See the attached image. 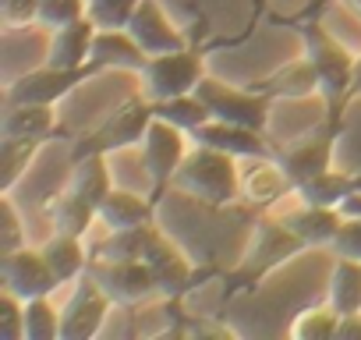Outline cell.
Segmentation results:
<instances>
[{"label": "cell", "instance_id": "obj_1", "mask_svg": "<svg viewBox=\"0 0 361 340\" xmlns=\"http://www.w3.org/2000/svg\"><path fill=\"white\" fill-rule=\"evenodd\" d=\"M173 188L188 192L206 206H231L241 195L238 156L220 152L213 145H195V152H188L180 170L173 174Z\"/></svg>", "mask_w": 361, "mask_h": 340}, {"label": "cell", "instance_id": "obj_2", "mask_svg": "<svg viewBox=\"0 0 361 340\" xmlns=\"http://www.w3.org/2000/svg\"><path fill=\"white\" fill-rule=\"evenodd\" d=\"M298 32L305 43V57L312 61V68L319 75V96L326 103V114H340V107L350 99L357 57L340 40H333L319 22H305Z\"/></svg>", "mask_w": 361, "mask_h": 340}, {"label": "cell", "instance_id": "obj_3", "mask_svg": "<svg viewBox=\"0 0 361 340\" xmlns=\"http://www.w3.org/2000/svg\"><path fill=\"white\" fill-rule=\"evenodd\" d=\"M152 103L145 96H131L124 99L103 124H96L89 135L78 138V145L71 149V159H82V156H92V152H121L128 145H142L145 138V128L152 124Z\"/></svg>", "mask_w": 361, "mask_h": 340}, {"label": "cell", "instance_id": "obj_4", "mask_svg": "<svg viewBox=\"0 0 361 340\" xmlns=\"http://www.w3.org/2000/svg\"><path fill=\"white\" fill-rule=\"evenodd\" d=\"M138 75H142V96L149 103H163V99H173V96L195 92V85L206 78V64H202L199 50L185 47V50H173V54L149 57Z\"/></svg>", "mask_w": 361, "mask_h": 340}, {"label": "cell", "instance_id": "obj_5", "mask_svg": "<svg viewBox=\"0 0 361 340\" xmlns=\"http://www.w3.org/2000/svg\"><path fill=\"white\" fill-rule=\"evenodd\" d=\"M301 248H308L283 220H259L255 224V238L252 248L245 255V262L238 266V273L231 277L234 287H255L266 273H273L276 266H283L287 259H294Z\"/></svg>", "mask_w": 361, "mask_h": 340}, {"label": "cell", "instance_id": "obj_6", "mask_svg": "<svg viewBox=\"0 0 361 340\" xmlns=\"http://www.w3.org/2000/svg\"><path fill=\"white\" fill-rule=\"evenodd\" d=\"M195 96L209 107L213 121H227V124H241L255 131H262L269 121V96H262L259 89H234L206 75L195 85Z\"/></svg>", "mask_w": 361, "mask_h": 340}, {"label": "cell", "instance_id": "obj_7", "mask_svg": "<svg viewBox=\"0 0 361 340\" xmlns=\"http://www.w3.org/2000/svg\"><path fill=\"white\" fill-rule=\"evenodd\" d=\"M188 131L173 128L170 121L163 117H152V124L145 128V138H142V163L152 178V199L163 195V188L173 185V174L180 170L188 156Z\"/></svg>", "mask_w": 361, "mask_h": 340}, {"label": "cell", "instance_id": "obj_8", "mask_svg": "<svg viewBox=\"0 0 361 340\" xmlns=\"http://www.w3.org/2000/svg\"><path fill=\"white\" fill-rule=\"evenodd\" d=\"M85 273L106 291V298L114 305H142V301L159 294L152 266L145 259H121V262L96 259V262H89Z\"/></svg>", "mask_w": 361, "mask_h": 340}, {"label": "cell", "instance_id": "obj_9", "mask_svg": "<svg viewBox=\"0 0 361 340\" xmlns=\"http://www.w3.org/2000/svg\"><path fill=\"white\" fill-rule=\"evenodd\" d=\"M96 71H103L99 64H89V68H54V64H43L39 71H29L22 78H15L4 92V103L15 107V103H43V107H54L57 99H64L75 85H82L85 78H92Z\"/></svg>", "mask_w": 361, "mask_h": 340}, {"label": "cell", "instance_id": "obj_10", "mask_svg": "<svg viewBox=\"0 0 361 340\" xmlns=\"http://www.w3.org/2000/svg\"><path fill=\"white\" fill-rule=\"evenodd\" d=\"M0 280H4V291L18 294L22 301L32 298H50V291L61 284L43 255V248H15L8 255H0Z\"/></svg>", "mask_w": 361, "mask_h": 340}, {"label": "cell", "instance_id": "obj_11", "mask_svg": "<svg viewBox=\"0 0 361 340\" xmlns=\"http://www.w3.org/2000/svg\"><path fill=\"white\" fill-rule=\"evenodd\" d=\"M110 298L106 291L89 277L85 284H78V291L71 294V301L61 312V340H89L99 333L106 312H110Z\"/></svg>", "mask_w": 361, "mask_h": 340}, {"label": "cell", "instance_id": "obj_12", "mask_svg": "<svg viewBox=\"0 0 361 340\" xmlns=\"http://www.w3.org/2000/svg\"><path fill=\"white\" fill-rule=\"evenodd\" d=\"M128 32L135 36V43H138L149 57L173 54V50H185V47H188L185 36H180V32L166 22V15H163V8L156 4V0H142L138 11H135L131 22H128Z\"/></svg>", "mask_w": 361, "mask_h": 340}, {"label": "cell", "instance_id": "obj_13", "mask_svg": "<svg viewBox=\"0 0 361 340\" xmlns=\"http://www.w3.org/2000/svg\"><path fill=\"white\" fill-rule=\"evenodd\" d=\"M96 32H99V25H96L89 15L78 18V22H71V25L54 29V36H50V50H47V64H54V68H68V71H75V68H89V64H92V43H96Z\"/></svg>", "mask_w": 361, "mask_h": 340}, {"label": "cell", "instance_id": "obj_14", "mask_svg": "<svg viewBox=\"0 0 361 340\" xmlns=\"http://www.w3.org/2000/svg\"><path fill=\"white\" fill-rule=\"evenodd\" d=\"M195 145H213L220 152H231L238 159H259L269 156V145L262 138V131L255 128H241V124H227V121H206L202 128L192 131Z\"/></svg>", "mask_w": 361, "mask_h": 340}, {"label": "cell", "instance_id": "obj_15", "mask_svg": "<svg viewBox=\"0 0 361 340\" xmlns=\"http://www.w3.org/2000/svg\"><path fill=\"white\" fill-rule=\"evenodd\" d=\"M276 163L283 166V174L290 178V185L298 188V185L312 181L315 174H322V170H329V163H333V138L329 135L301 138V142L280 149Z\"/></svg>", "mask_w": 361, "mask_h": 340}, {"label": "cell", "instance_id": "obj_16", "mask_svg": "<svg viewBox=\"0 0 361 340\" xmlns=\"http://www.w3.org/2000/svg\"><path fill=\"white\" fill-rule=\"evenodd\" d=\"M145 262L152 266V277H156V287H159V294H163V298L177 301L180 294H188V291H192L195 273H192L188 259L180 255L166 238H159V241L152 245V252L145 255Z\"/></svg>", "mask_w": 361, "mask_h": 340}, {"label": "cell", "instance_id": "obj_17", "mask_svg": "<svg viewBox=\"0 0 361 340\" xmlns=\"http://www.w3.org/2000/svg\"><path fill=\"white\" fill-rule=\"evenodd\" d=\"M252 89H259L269 99H308L319 92V75H315L312 61L301 57V61H290V64L276 68L273 75L252 82Z\"/></svg>", "mask_w": 361, "mask_h": 340}, {"label": "cell", "instance_id": "obj_18", "mask_svg": "<svg viewBox=\"0 0 361 340\" xmlns=\"http://www.w3.org/2000/svg\"><path fill=\"white\" fill-rule=\"evenodd\" d=\"M287 192H294L290 178L283 174V166L269 156L252 159V166L241 174V195L252 206H273L276 199H283Z\"/></svg>", "mask_w": 361, "mask_h": 340}, {"label": "cell", "instance_id": "obj_19", "mask_svg": "<svg viewBox=\"0 0 361 340\" xmlns=\"http://www.w3.org/2000/svg\"><path fill=\"white\" fill-rule=\"evenodd\" d=\"M149 54L135 43L128 29H99L92 43V64L117 68V71H142Z\"/></svg>", "mask_w": 361, "mask_h": 340}, {"label": "cell", "instance_id": "obj_20", "mask_svg": "<svg viewBox=\"0 0 361 340\" xmlns=\"http://www.w3.org/2000/svg\"><path fill=\"white\" fill-rule=\"evenodd\" d=\"M43 213H47V220H50L54 231H61V234H75V238H85L89 227L99 220V217H96V206H92L85 195L71 192V188L61 192V195H54V199H47Z\"/></svg>", "mask_w": 361, "mask_h": 340}, {"label": "cell", "instance_id": "obj_21", "mask_svg": "<svg viewBox=\"0 0 361 340\" xmlns=\"http://www.w3.org/2000/svg\"><path fill=\"white\" fill-rule=\"evenodd\" d=\"M283 224H287L305 245L326 248V245H333V238H336V231H340V224H343V210L305 206V202H301V210H298V213H287Z\"/></svg>", "mask_w": 361, "mask_h": 340}, {"label": "cell", "instance_id": "obj_22", "mask_svg": "<svg viewBox=\"0 0 361 340\" xmlns=\"http://www.w3.org/2000/svg\"><path fill=\"white\" fill-rule=\"evenodd\" d=\"M152 202L156 199H142L135 192L110 188V195L96 206V217L106 231H128V227H138V224L152 220Z\"/></svg>", "mask_w": 361, "mask_h": 340}, {"label": "cell", "instance_id": "obj_23", "mask_svg": "<svg viewBox=\"0 0 361 340\" xmlns=\"http://www.w3.org/2000/svg\"><path fill=\"white\" fill-rule=\"evenodd\" d=\"M298 199L305 206H329V210H340L350 195L361 192V178H350V174H340V170H322L312 181L298 185L294 188Z\"/></svg>", "mask_w": 361, "mask_h": 340}, {"label": "cell", "instance_id": "obj_24", "mask_svg": "<svg viewBox=\"0 0 361 340\" xmlns=\"http://www.w3.org/2000/svg\"><path fill=\"white\" fill-rule=\"evenodd\" d=\"M0 135L4 138H25V142H43L54 135V107L43 103H15L4 110L0 121Z\"/></svg>", "mask_w": 361, "mask_h": 340}, {"label": "cell", "instance_id": "obj_25", "mask_svg": "<svg viewBox=\"0 0 361 340\" xmlns=\"http://www.w3.org/2000/svg\"><path fill=\"white\" fill-rule=\"evenodd\" d=\"M159 238L163 234L156 231L152 220L149 224H138V227H128V231H110V238L99 245L96 255L99 259H114V262H121V259H145Z\"/></svg>", "mask_w": 361, "mask_h": 340}, {"label": "cell", "instance_id": "obj_26", "mask_svg": "<svg viewBox=\"0 0 361 340\" xmlns=\"http://www.w3.org/2000/svg\"><path fill=\"white\" fill-rule=\"evenodd\" d=\"M68 188L78 192V195H85L92 206H99V202L110 195V188H114L110 170H106V156H103V152H92V156L75 159V170H71V178H68Z\"/></svg>", "mask_w": 361, "mask_h": 340}, {"label": "cell", "instance_id": "obj_27", "mask_svg": "<svg viewBox=\"0 0 361 340\" xmlns=\"http://www.w3.org/2000/svg\"><path fill=\"white\" fill-rule=\"evenodd\" d=\"M43 255H47V262H50V269H54V277L61 284H68V280L82 277V269H89V255L82 248V238H75V234H61L57 231L43 245Z\"/></svg>", "mask_w": 361, "mask_h": 340}, {"label": "cell", "instance_id": "obj_28", "mask_svg": "<svg viewBox=\"0 0 361 340\" xmlns=\"http://www.w3.org/2000/svg\"><path fill=\"white\" fill-rule=\"evenodd\" d=\"M329 305L340 315L361 312V262L357 259H336L329 273Z\"/></svg>", "mask_w": 361, "mask_h": 340}, {"label": "cell", "instance_id": "obj_29", "mask_svg": "<svg viewBox=\"0 0 361 340\" xmlns=\"http://www.w3.org/2000/svg\"><path fill=\"white\" fill-rule=\"evenodd\" d=\"M152 114L156 117H163V121H170L173 128H180V131H195V128H202L206 121H213V114H209V107L195 96V92H188V96H173V99H163V103H152Z\"/></svg>", "mask_w": 361, "mask_h": 340}, {"label": "cell", "instance_id": "obj_30", "mask_svg": "<svg viewBox=\"0 0 361 340\" xmlns=\"http://www.w3.org/2000/svg\"><path fill=\"white\" fill-rule=\"evenodd\" d=\"M39 142H25V138H4L0 142V188H4V195H11V188L18 185L22 170H29V159L36 156Z\"/></svg>", "mask_w": 361, "mask_h": 340}, {"label": "cell", "instance_id": "obj_31", "mask_svg": "<svg viewBox=\"0 0 361 340\" xmlns=\"http://www.w3.org/2000/svg\"><path fill=\"white\" fill-rule=\"evenodd\" d=\"M336 326H340V312L333 305H326V308L298 312V319L290 322V333L298 340H329V336H336Z\"/></svg>", "mask_w": 361, "mask_h": 340}, {"label": "cell", "instance_id": "obj_32", "mask_svg": "<svg viewBox=\"0 0 361 340\" xmlns=\"http://www.w3.org/2000/svg\"><path fill=\"white\" fill-rule=\"evenodd\" d=\"M61 336V315L50 305V298L25 301V340H57Z\"/></svg>", "mask_w": 361, "mask_h": 340}, {"label": "cell", "instance_id": "obj_33", "mask_svg": "<svg viewBox=\"0 0 361 340\" xmlns=\"http://www.w3.org/2000/svg\"><path fill=\"white\" fill-rule=\"evenodd\" d=\"M138 4H142V0H89L85 15L99 29H128V22L138 11Z\"/></svg>", "mask_w": 361, "mask_h": 340}, {"label": "cell", "instance_id": "obj_34", "mask_svg": "<svg viewBox=\"0 0 361 340\" xmlns=\"http://www.w3.org/2000/svg\"><path fill=\"white\" fill-rule=\"evenodd\" d=\"M85 8L89 0H39V25L43 29H61V25H71L78 18H85Z\"/></svg>", "mask_w": 361, "mask_h": 340}, {"label": "cell", "instance_id": "obj_35", "mask_svg": "<svg viewBox=\"0 0 361 340\" xmlns=\"http://www.w3.org/2000/svg\"><path fill=\"white\" fill-rule=\"evenodd\" d=\"M0 340H25V301L11 291L0 294Z\"/></svg>", "mask_w": 361, "mask_h": 340}, {"label": "cell", "instance_id": "obj_36", "mask_svg": "<svg viewBox=\"0 0 361 340\" xmlns=\"http://www.w3.org/2000/svg\"><path fill=\"white\" fill-rule=\"evenodd\" d=\"M329 248L336 252V259H357L361 262V213L343 217V224H340Z\"/></svg>", "mask_w": 361, "mask_h": 340}, {"label": "cell", "instance_id": "obj_37", "mask_svg": "<svg viewBox=\"0 0 361 340\" xmlns=\"http://www.w3.org/2000/svg\"><path fill=\"white\" fill-rule=\"evenodd\" d=\"M39 18V0H4V22L8 25H29Z\"/></svg>", "mask_w": 361, "mask_h": 340}, {"label": "cell", "instance_id": "obj_38", "mask_svg": "<svg viewBox=\"0 0 361 340\" xmlns=\"http://www.w3.org/2000/svg\"><path fill=\"white\" fill-rule=\"evenodd\" d=\"M22 248V231H18V213L11 206V199H4V241H0V255H8Z\"/></svg>", "mask_w": 361, "mask_h": 340}, {"label": "cell", "instance_id": "obj_39", "mask_svg": "<svg viewBox=\"0 0 361 340\" xmlns=\"http://www.w3.org/2000/svg\"><path fill=\"white\" fill-rule=\"evenodd\" d=\"M336 336H343V340H361V312H350V315H340V326H336Z\"/></svg>", "mask_w": 361, "mask_h": 340}, {"label": "cell", "instance_id": "obj_40", "mask_svg": "<svg viewBox=\"0 0 361 340\" xmlns=\"http://www.w3.org/2000/svg\"><path fill=\"white\" fill-rule=\"evenodd\" d=\"M350 96H361V57H357V68H354V85H350Z\"/></svg>", "mask_w": 361, "mask_h": 340}, {"label": "cell", "instance_id": "obj_41", "mask_svg": "<svg viewBox=\"0 0 361 340\" xmlns=\"http://www.w3.org/2000/svg\"><path fill=\"white\" fill-rule=\"evenodd\" d=\"M326 4H329V0H312V4L305 8V18H312V15H315L319 8H326Z\"/></svg>", "mask_w": 361, "mask_h": 340}, {"label": "cell", "instance_id": "obj_42", "mask_svg": "<svg viewBox=\"0 0 361 340\" xmlns=\"http://www.w3.org/2000/svg\"><path fill=\"white\" fill-rule=\"evenodd\" d=\"M343 4H347V8H350V11L361 18V0H343Z\"/></svg>", "mask_w": 361, "mask_h": 340}]
</instances>
